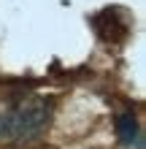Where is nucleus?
Listing matches in <instances>:
<instances>
[{
    "label": "nucleus",
    "mask_w": 146,
    "mask_h": 149,
    "mask_svg": "<svg viewBox=\"0 0 146 149\" xmlns=\"http://www.w3.org/2000/svg\"><path fill=\"white\" fill-rule=\"evenodd\" d=\"M51 119L46 98H24L0 109V138H35Z\"/></svg>",
    "instance_id": "obj_1"
},
{
    "label": "nucleus",
    "mask_w": 146,
    "mask_h": 149,
    "mask_svg": "<svg viewBox=\"0 0 146 149\" xmlns=\"http://www.w3.org/2000/svg\"><path fill=\"white\" fill-rule=\"evenodd\" d=\"M116 133H119V141L133 146L138 144L141 146V133H138V122H135L133 114H119L116 117Z\"/></svg>",
    "instance_id": "obj_2"
}]
</instances>
